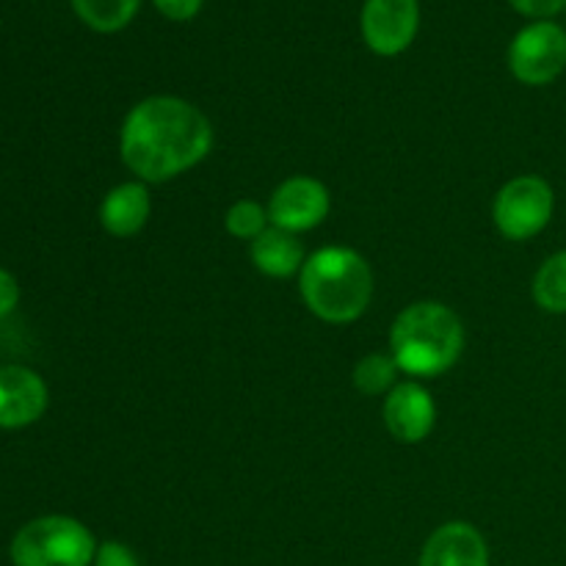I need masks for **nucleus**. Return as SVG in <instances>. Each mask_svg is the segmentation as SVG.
Wrapping results in <instances>:
<instances>
[{"instance_id": "f257e3e1", "label": "nucleus", "mask_w": 566, "mask_h": 566, "mask_svg": "<svg viewBox=\"0 0 566 566\" xmlns=\"http://www.w3.org/2000/svg\"><path fill=\"white\" fill-rule=\"evenodd\" d=\"M213 147V127L197 105L180 97H147L125 116L119 153L127 169L144 182L182 175Z\"/></svg>"}, {"instance_id": "f03ea898", "label": "nucleus", "mask_w": 566, "mask_h": 566, "mask_svg": "<svg viewBox=\"0 0 566 566\" xmlns=\"http://www.w3.org/2000/svg\"><path fill=\"white\" fill-rule=\"evenodd\" d=\"M298 291L310 313L321 321L352 324L374 298V271L354 249L326 247L304 260Z\"/></svg>"}, {"instance_id": "7ed1b4c3", "label": "nucleus", "mask_w": 566, "mask_h": 566, "mask_svg": "<svg viewBox=\"0 0 566 566\" xmlns=\"http://www.w3.org/2000/svg\"><path fill=\"white\" fill-rule=\"evenodd\" d=\"M390 352L398 370L431 379L457 365L464 352V326L451 307L418 302L401 310L390 329Z\"/></svg>"}, {"instance_id": "20e7f679", "label": "nucleus", "mask_w": 566, "mask_h": 566, "mask_svg": "<svg viewBox=\"0 0 566 566\" xmlns=\"http://www.w3.org/2000/svg\"><path fill=\"white\" fill-rule=\"evenodd\" d=\"M97 556L92 531L64 514L31 520L11 542L14 566H88Z\"/></svg>"}, {"instance_id": "39448f33", "label": "nucleus", "mask_w": 566, "mask_h": 566, "mask_svg": "<svg viewBox=\"0 0 566 566\" xmlns=\"http://www.w3.org/2000/svg\"><path fill=\"white\" fill-rule=\"evenodd\" d=\"M553 210H556V193L551 182L536 175H520L497 191L492 219L503 238L528 241L551 224Z\"/></svg>"}, {"instance_id": "423d86ee", "label": "nucleus", "mask_w": 566, "mask_h": 566, "mask_svg": "<svg viewBox=\"0 0 566 566\" xmlns=\"http://www.w3.org/2000/svg\"><path fill=\"white\" fill-rule=\"evenodd\" d=\"M509 66L525 86H547L566 70V31L551 20L523 28L509 48Z\"/></svg>"}, {"instance_id": "0eeeda50", "label": "nucleus", "mask_w": 566, "mask_h": 566, "mask_svg": "<svg viewBox=\"0 0 566 566\" xmlns=\"http://www.w3.org/2000/svg\"><path fill=\"white\" fill-rule=\"evenodd\" d=\"M329 188L315 177H291L282 182L269 202V221L287 232L315 230L329 216Z\"/></svg>"}, {"instance_id": "6e6552de", "label": "nucleus", "mask_w": 566, "mask_h": 566, "mask_svg": "<svg viewBox=\"0 0 566 566\" xmlns=\"http://www.w3.org/2000/svg\"><path fill=\"white\" fill-rule=\"evenodd\" d=\"M418 0H365L363 36L374 53H403L415 42V36H418Z\"/></svg>"}, {"instance_id": "1a4fd4ad", "label": "nucleus", "mask_w": 566, "mask_h": 566, "mask_svg": "<svg viewBox=\"0 0 566 566\" xmlns=\"http://www.w3.org/2000/svg\"><path fill=\"white\" fill-rule=\"evenodd\" d=\"M434 423L437 407L426 387L415 385V381H403V385H396L387 392L385 426L398 442H403V446L423 442L434 431Z\"/></svg>"}, {"instance_id": "9d476101", "label": "nucleus", "mask_w": 566, "mask_h": 566, "mask_svg": "<svg viewBox=\"0 0 566 566\" xmlns=\"http://www.w3.org/2000/svg\"><path fill=\"white\" fill-rule=\"evenodd\" d=\"M48 409V385L22 365L0 368V429H22L36 423Z\"/></svg>"}, {"instance_id": "9b49d317", "label": "nucleus", "mask_w": 566, "mask_h": 566, "mask_svg": "<svg viewBox=\"0 0 566 566\" xmlns=\"http://www.w3.org/2000/svg\"><path fill=\"white\" fill-rule=\"evenodd\" d=\"M420 566H490V547L470 523H446L426 542Z\"/></svg>"}, {"instance_id": "f8f14e48", "label": "nucleus", "mask_w": 566, "mask_h": 566, "mask_svg": "<svg viewBox=\"0 0 566 566\" xmlns=\"http://www.w3.org/2000/svg\"><path fill=\"white\" fill-rule=\"evenodd\" d=\"M149 213H153V199L144 182H122L99 205V224L114 238H133L144 230Z\"/></svg>"}, {"instance_id": "ddd939ff", "label": "nucleus", "mask_w": 566, "mask_h": 566, "mask_svg": "<svg viewBox=\"0 0 566 566\" xmlns=\"http://www.w3.org/2000/svg\"><path fill=\"white\" fill-rule=\"evenodd\" d=\"M252 263L260 274L285 280L304 269V247L293 232L269 227L263 235L252 241Z\"/></svg>"}, {"instance_id": "4468645a", "label": "nucleus", "mask_w": 566, "mask_h": 566, "mask_svg": "<svg viewBox=\"0 0 566 566\" xmlns=\"http://www.w3.org/2000/svg\"><path fill=\"white\" fill-rule=\"evenodd\" d=\"M142 0H72L75 14L99 33L122 31L136 17Z\"/></svg>"}, {"instance_id": "2eb2a0df", "label": "nucleus", "mask_w": 566, "mask_h": 566, "mask_svg": "<svg viewBox=\"0 0 566 566\" xmlns=\"http://www.w3.org/2000/svg\"><path fill=\"white\" fill-rule=\"evenodd\" d=\"M534 302L545 313H566V249L551 254L534 276Z\"/></svg>"}, {"instance_id": "dca6fc26", "label": "nucleus", "mask_w": 566, "mask_h": 566, "mask_svg": "<svg viewBox=\"0 0 566 566\" xmlns=\"http://www.w3.org/2000/svg\"><path fill=\"white\" fill-rule=\"evenodd\" d=\"M398 365L392 359V354H368L357 363L354 368V387H357L363 396H381V392H390L396 385Z\"/></svg>"}, {"instance_id": "f3484780", "label": "nucleus", "mask_w": 566, "mask_h": 566, "mask_svg": "<svg viewBox=\"0 0 566 566\" xmlns=\"http://www.w3.org/2000/svg\"><path fill=\"white\" fill-rule=\"evenodd\" d=\"M227 232L232 238H241V241H254V238L263 235L269 230V210H263V205L252 202V199H241V202L232 205L227 210Z\"/></svg>"}, {"instance_id": "a211bd4d", "label": "nucleus", "mask_w": 566, "mask_h": 566, "mask_svg": "<svg viewBox=\"0 0 566 566\" xmlns=\"http://www.w3.org/2000/svg\"><path fill=\"white\" fill-rule=\"evenodd\" d=\"M94 566H142V564H138L136 553H133L127 545H122V542H105V545L97 547Z\"/></svg>"}, {"instance_id": "6ab92c4d", "label": "nucleus", "mask_w": 566, "mask_h": 566, "mask_svg": "<svg viewBox=\"0 0 566 566\" xmlns=\"http://www.w3.org/2000/svg\"><path fill=\"white\" fill-rule=\"evenodd\" d=\"M520 14L536 17V20H547V17L558 14L566 9V0H509Z\"/></svg>"}, {"instance_id": "aec40b11", "label": "nucleus", "mask_w": 566, "mask_h": 566, "mask_svg": "<svg viewBox=\"0 0 566 566\" xmlns=\"http://www.w3.org/2000/svg\"><path fill=\"white\" fill-rule=\"evenodd\" d=\"M155 6H158L160 14L169 17V20L186 22V20H191V17L199 14V9H202V0H155Z\"/></svg>"}, {"instance_id": "412c9836", "label": "nucleus", "mask_w": 566, "mask_h": 566, "mask_svg": "<svg viewBox=\"0 0 566 566\" xmlns=\"http://www.w3.org/2000/svg\"><path fill=\"white\" fill-rule=\"evenodd\" d=\"M17 302H20V285L9 271L0 269V318L9 315L17 307Z\"/></svg>"}]
</instances>
